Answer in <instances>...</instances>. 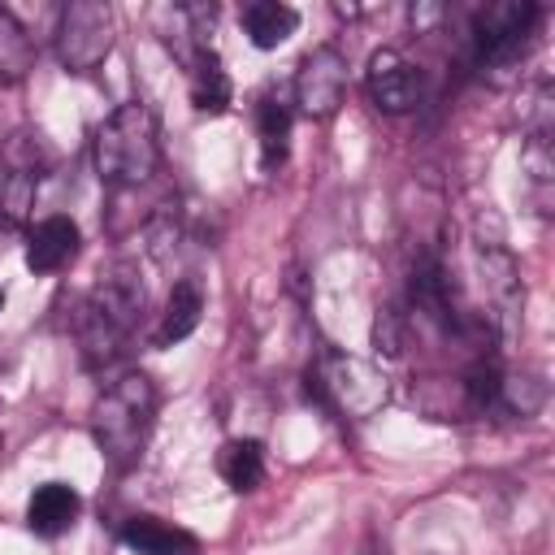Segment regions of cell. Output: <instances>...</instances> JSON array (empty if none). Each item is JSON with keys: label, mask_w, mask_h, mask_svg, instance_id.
Here are the masks:
<instances>
[{"label": "cell", "mask_w": 555, "mask_h": 555, "mask_svg": "<svg viewBox=\"0 0 555 555\" xmlns=\"http://www.w3.org/2000/svg\"><path fill=\"white\" fill-rule=\"evenodd\" d=\"M317 386L325 395L330 408H338L343 416H373L377 408H386L390 399V377L369 364V360H356V356H338L330 351L317 369Z\"/></svg>", "instance_id": "obj_6"}, {"label": "cell", "mask_w": 555, "mask_h": 555, "mask_svg": "<svg viewBox=\"0 0 555 555\" xmlns=\"http://www.w3.org/2000/svg\"><path fill=\"white\" fill-rule=\"evenodd\" d=\"M78 243H82V234L69 217H61V212L43 217L26 234V269L30 273H56L78 256Z\"/></svg>", "instance_id": "obj_11"}, {"label": "cell", "mask_w": 555, "mask_h": 555, "mask_svg": "<svg viewBox=\"0 0 555 555\" xmlns=\"http://www.w3.org/2000/svg\"><path fill=\"white\" fill-rule=\"evenodd\" d=\"M39 134H17L0 152V230H17L30 217L39 191Z\"/></svg>", "instance_id": "obj_9"}, {"label": "cell", "mask_w": 555, "mask_h": 555, "mask_svg": "<svg viewBox=\"0 0 555 555\" xmlns=\"http://www.w3.org/2000/svg\"><path fill=\"white\" fill-rule=\"evenodd\" d=\"M169 247H178V221H173V208L160 204V212L147 221V251H152L156 260H165Z\"/></svg>", "instance_id": "obj_23"}, {"label": "cell", "mask_w": 555, "mask_h": 555, "mask_svg": "<svg viewBox=\"0 0 555 555\" xmlns=\"http://www.w3.org/2000/svg\"><path fill=\"white\" fill-rule=\"evenodd\" d=\"M0 308H4V291H0Z\"/></svg>", "instance_id": "obj_24"}, {"label": "cell", "mask_w": 555, "mask_h": 555, "mask_svg": "<svg viewBox=\"0 0 555 555\" xmlns=\"http://www.w3.org/2000/svg\"><path fill=\"white\" fill-rule=\"evenodd\" d=\"M35 52H39V43L0 9V82L4 87L22 82L30 74V65H35Z\"/></svg>", "instance_id": "obj_20"}, {"label": "cell", "mask_w": 555, "mask_h": 555, "mask_svg": "<svg viewBox=\"0 0 555 555\" xmlns=\"http://www.w3.org/2000/svg\"><path fill=\"white\" fill-rule=\"evenodd\" d=\"M191 104L199 113H225L230 108V74L221 69V56L212 48L191 56Z\"/></svg>", "instance_id": "obj_17"}, {"label": "cell", "mask_w": 555, "mask_h": 555, "mask_svg": "<svg viewBox=\"0 0 555 555\" xmlns=\"http://www.w3.org/2000/svg\"><path fill=\"white\" fill-rule=\"evenodd\" d=\"M295 26H299V13L291 4H282V0H256V4L243 9V30L260 52L282 48L295 35Z\"/></svg>", "instance_id": "obj_15"}, {"label": "cell", "mask_w": 555, "mask_h": 555, "mask_svg": "<svg viewBox=\"0 0 555 555\" xmlns=\"http://www.w3.org/2000/svg\"><path fill=\"white\" fill-rule=\"evenodd\" d=\"M143 304H147V291L130 260H117L100 273V282L91 286L78 312V351L87 369H104L126 351Z\"/></svg>", "instance_id": "obj_1"}, {"label": "cell", "mask_w": 555, "mask_h": 555, "mask_svg": "<svg viewBox=\"0 0 555 555\" xmlns=\"http://www.w3.org/2000/svg\"><path fill=\"white\" fill-rule=\"evenodd\" d=\"M343 100H347V56L338 48L321 43L295 69V104L304 117L321 121V117L338 113Z\"/></svg>", "instance_id": "obj_8"}, {"label": "cell", "mask_w": 555, "mask_h": 555, "mask_svg": "<svg viewBox=\"0 0 555 555\" xmlns=\"http://www.w3.org/2000/svg\"><path fill=\"white\" fill-rule=\"evenodd\" d=\"M78 512H82V499H78V490L65 486V481H43V486H35V494L26 499V525H30V533H39V538H61V533H69L74 520H78Z\"/></svg>", "instance_id": "obj_12"}, {"label": "cell", "mask_w": 555, "mask_h": 555, "mask_svg": "<svg viewBox=\"0 0 555 555\" xmlns=\"http://www.w3.org/2000/svg\"><path fill=\"white\" fill-rule=\"evenodd\" d=\"M56 56L69 74H91L117 43V13L108 0H74L56 22Z\"/></svg>", "instance_id": "obj_5"}, {"label": "cell", "mask_w": 555, "mask_h": 555, "mask_svg": "<svg viewBox=\"0 0 555 555\" xmlns=\"http://www.w3.org/2000/svg\"><path fill=\"white\" fill-rule=\"evenodd\" d=\"M152 416H156V386L147 373H121L91 408V434L95 447L104 451V460H113L117 468H130L152 434Z\"/></svg>", "instance_id": "obj_3"}, {"label": "cell", "mask_w": 555, "mask_h": 555, "mask_svg": "<svg viewBox=\"0 0 555 555\" xmlns=\"http://www.w3.org/2000/svg\"><path fill=\"white\" fill-rule=\"evenodd\" d=\"M256 134H260V165L264 169L282 165L286 143H291V108L278 95H264L256 104Z\"/></svg>", "instance_id": "obj_19"}, {"label": "cell", "mask_w": 555, "mask_h": 555, "mask_svg": "<svg viewBox=\"0 0 555 555\" xmlns=\"http://www.w3.org/2000/svg\"><path fill=\"white\" fill-rule=\"evenodd\" d=\"M121 542L139 555H199V538L160 516H130L121 525Z\"/></svg>", "instance_id": "obj_13"}, {"label": "cell", "mask_w": 555, "mask_h": 555, "mask_svg": "<svg viewBox=\"0 0 555 555\" xmlns=\"http://www.w3.org/2000/svg\"><path fill=\"white\" fill-rule=\"evenodd\" d=\"M199 312H204V291H199V282L182 278V282L169 291V304H165V317H160V330H156V347L182 343V338L199 325Z\"/></svg>", "instance_id": "obj_16"}, {"label": "cell", "mask_w": 555, "mask_h": 555, "mask_svg": "<svg viewBox=\"0 0 555 555\" xmlns=\"http://www.w3.org/2000/svg\"><path fill=\"white\" fill-rule=\"evenodd\" d=\"M408 295H412V308L438 325H451V282H447V269L434 251H421L416 264H412V278H408Z\"/></svg>", "instance_id": "obj_14"}, {"label": "cell", "mask_w": 555, "mask_h": 555, "mask_svg": "<svg viewBox=\"0 0 555 555\" xmlns=\"http://www.w3.org/2000/svg\"><path fill=\"white\" fill-rule=\"evenodd\" d=\"M91 152H95V173H100V182H108V186H139V182H147V178L156 173V160H160L152 108L139 104V100L117 104V108L95 126Z\"/></svg>", "instance_id": "obj_2"}, {"label": "cell", "mask_w": 555, "mask_h": 555, "mask_svg": "<svg viewBox=\"0 0 555 555\" xmlns=\"http://www.w3.org/2000/svg\"><path fill=\"white\" fill-rule=\"evenodd\" d=\"M217 468L230 490H256L264 477V447L256 438H230L217 455Z\"/></svg>", "instance_id": "obj_18"}, {"label": "cell", "mask_w": 555, "mask_h": 555, "mask_svg": "<svg viewBox=\"0 0 555 555\" xmlns=\"http://www.w3.org/2000/svg\"><path fill=\"white\" fill-rule=\"evenodd\" d=\"M473 260H477V278H481V291H486V304H490V321H494L499 338L512 343L520 334V312H525L520 269H516L512 251L499 247V243H477Z\"/></svg>", "instance_id": "obj_7"}, {"label": "cell", "mask_w": 555, "mask_h": 555, "mask_svg": "<svg viewBox=\"0 0 555 555\" xmlns=\"http://www.w3.org/2000/svg\"><path fill=\"white\" fill-rule=\"evenodd\" d=\"M364 87L382 113H408L421 104V69L408 56H399L395 48H382L369 56Z\"/></svg>", "instance_id": "obj_10"}, {"label": "cell", "mask_w": 555, "mask_h": 555, "mask_svg": "<svg viewBox=\"0 0 555 555\" xmlns=\"http://www.w3.org/2000/svg\"><path fill=\"white\" fill-rule=\"evenodd\" d=\"M542 382L538 377H529V373H503L499 377V395H494V403H503L507 412H520V416H533L538 408H542Z\"/></svg>", "instance_id": "obj_21"}, {"label": "cell", "mask_w": 555, "mask_h": 555, "mask_svg": "<svg viewBox=\"0 0 555 555\" xmlns=\"http://www.w3.org/2000/svg\"><path fill=\"white\" fill-rule=\"evenodd\" d=\"M538 4L533 0H494L477 13L473 43H477V69L490 82H507L512 69H520L529 43H533Z\"/></svg>", "instance_id": "obj_4"}, {"label": "cell", "mask_w": 555, "mask_h": 555, "mask_svg": "<svg viewBox=\"0 0 555 555\" xmlns=\"http://www.w3.org/2000/svg\"><path fill=\"white\" fill-rule=\"evenodd\" d=\"M403 317L395 312V308H377V321H373V347H377V356H386V360H395L399 351H403Z\"/></svg>", "instance_id": "obj_22"}]
</instances>
